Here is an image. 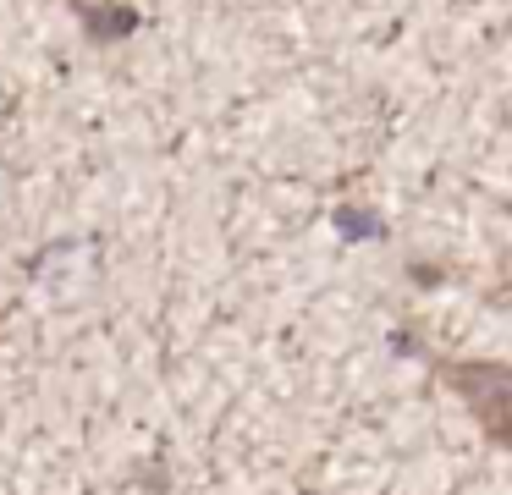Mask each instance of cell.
I'll list each match as a JSON object with an SVG mask.
<instances>
[{"label":"cell","mask_w":512,"mask_h":495,"mask_svg":"<svg viewBox=\"0 0 512 495\" xmlns=\"http://www.w3.org/2000/svg\"><path fill=\"white\" fill-rule=\"evenodd\" d=\"M446 380L463 391V402L474 407V418L512 446V369L507 363H446Z\"/></svg>","instance_id":"6da1fadb"}]
</instances>
